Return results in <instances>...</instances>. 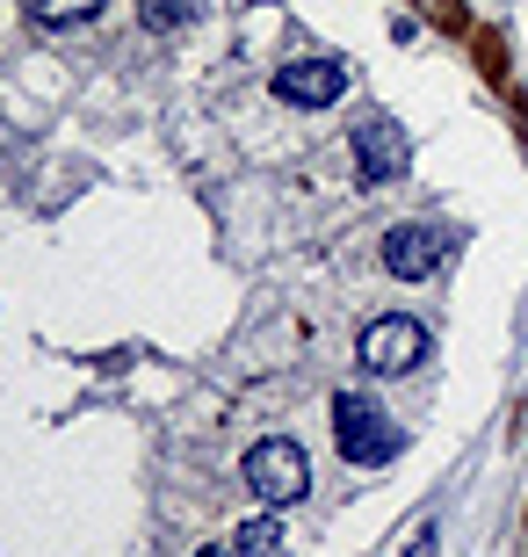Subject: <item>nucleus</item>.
<instances>
[{"label":"nucleus","mask_w":528,"mask_h":557,"mask_svg":"<svg viewBox=\"0 0 528 557\" xmlns=\"http://www.w3.org/2000/svg\"><path fill=\"white\" fill-rule=\"evenodd\" d=\"M95 15H102V0H29V22L37 29H81Z\"/></svg>","instance_id":"nucleus-8"},{"label":"nucleus","mask_w":528,"mask_h":557,"mask_svg":"<svg viewBox=\"0 0 528 557\" xmlns=\"http://www.w3.org/2000/svg\"><path fill=\"white\" fill-rule=\"evenodd\" d=\"M240 478L254 485V499H268V507H297V499L311 493V463L305 449L290 442V434H268V442H254L240 463Z\"/></svg>","instance_id":"nucleus-2"},{"label":"nucleus","mask_w":528,"mask_h":557,"mask_svg":"<svg viewBox=\"0 0 528 557\" xmlns=\"http://www.w3.org/2000/svg\"><path fill=\"white\" fill-rule=\"evenodd\" d=\"M290 529H283V507H275V515H254V521H246V529H240V550L246 557H290Z\"/></svg>","instance_id":"nucleus-9"},{"label":"nucleus","mask_w":528,"mask_h":557,"mask_svg":"<svg viewBox=\"0 0 528 557\" xmlns=\"http://www.w3.org/2000/svg\"><path fill=\"white\" fill-rule=\"evenodd\" d=\"M196 557H246L240 543H210V550H196Z\"/></svg>","instance_id":"nucleus-13"},{"label":"nucleus","mask_w":528,"mask_h":557,"mask_svg":"<svg viewBox=\"0 0 528 557\" xmlns=\"http://www.w3.org/2000/svg\"><path fill=\"white\" fill-rule=\"evenodd\" d=\"M427 348H434V341H427V326H420V319H406V311H391V319H369V326H363V362L377 376L420 370Z\"/></svg>","instance_id":"nucleus-4"},{"label":"nucleus","mask_w":528,"mask_h":557,"mask_svg":"<svg viewBox=\"0 0 528 557\" xmlns=\"http://www.w3.org/2000/svg\"><path fill=\"white\" fill-rule=\"evenodd\" d=\"M347 73H355L347 59H290L268 73V95L283 109H333L347 95Z\"/></svg>","instance_id":"nucleus-3"},{"label":"nucleus","mask_w":528,"mask_h":557,"mask_svg":"<svg viewBox=\"0 0 528 557\" xmlns=\"http://www.w3.org/2000/svg\"><path fill=\"white\" fill-rule=\"evenodd\" d=\"M138 8H145L152 29H188L196 22V0H138Z\"/></svg>","instance_id":"nucleus-11"},{"label":"nucleus","mask_w":528,"mask_h":557,"mask_svg":"<svg viewBox=\"0 0 528 557\" xmlns=\"http://www.w3.org/2000/svg\"><path fill=\"white\" fill-rule=\"evenodd\" d=\"M384 269L398 275V283H427V275L442 269V232H427V225H391V232H384Z\"/></svg>","instance_id":"nucleus-6"},{"label":"nucleus","mask_w":528,"mask_h":557,"mask_svg":"<svg viewBox=\"0 0 528 557\" xmlns=\"http://www.w3.org/2000/svg\"><path fill=\"white\" fill-rule=\"evenodd\" d=\"M333 449H341L347 463L377 471V463H391V456L406 449V434H398V420L369 392H333Z\"/></svg>","instance_id":"nucleus-1"},{"label":"nucleus","mask_w":528,"mask_h":557,"mask_svg":"<svg viewBox=\"0 0 528 557\" xmlns=\"http://www.w3.org/2000/svg\"><path fill=\"white\" fill-rule=\"evenodd\" d=\"M413 15H427V29H442V37H470L478 29L470 0H413Z\"/></svg>","instance_id":"nucleus-10"},{"label":"nucleus","mask_w":528,"mask_h":557,"mask_svg":"<svg viewBox=\"0 0 528 557\" xmlns=\"http://www.w3.org/2000/svg\"><path fill=\"white\" fill-rule=\"evenodd\" d=\"M470 59H478V73H486L492 95H514V81H507V37H500L492 22H478V29H470Z\"/></svg>","instance_id":"nucleus-7"},{"label":"nucleus","mask_w":528,"mask_h":557,"mask_svg":"<svg viewBox=\"0 0 528 557\" xmlns=\"http://www.w3.org/2000/svg\"><path fill=\"white\" fill-rule=\"evenodd\" d=\"M434 550H442V536H434V521H420L413 543H406V557H434Z\"/></svg>","instance_id":"nucleus-12"},{"label":"nucleus","mask_w":528,"mask_h":557,"mask_svg":"<svg viewBox=\"0 0 528 557\" xmlns=\"http://www.w3.org/2000/svg\"><path fill=\"white\" fill-rule=\"evenodd\" d=\"M347 145H355V182H363V188L391 182V174L406 166V131L391 124V116H369V124H355V131H347Z\"/></svg>","instance_id":"nucleus-5"}]
</instances>
